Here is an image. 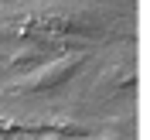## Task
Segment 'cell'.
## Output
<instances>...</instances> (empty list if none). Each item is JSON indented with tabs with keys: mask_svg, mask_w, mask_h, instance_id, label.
Segmentation results:
<instances>
[{
	"mask_svg": "<svg viewBox=\"0 0 150 140\" xmlns=\"http://www.w3.org/2000/svg\"><path fill=\"white\" fill-rule=\"evenodd\" d=\"M0 38H17V31H14L7 21H4V24H0Z\"/></svg>",
	"mask_w": 150,
	"mask_h": 140,
	"instance_id": "cell-4",
	"label": "cell"
},
{
	"mask_svg": "<svg viewBox=\"0 0 150 140\" xmlns=\"http://www.w3.org/2000/svg\"><path fill=\"white\" fill-rule=\"evenodd\" d=\"M85 62H89V51H82V48L58 51L51 62L24 72L21 79H14V82L7 85V92H51V89H58V85H65Z\"/></svg>",
	"mask_w": 150,
	"mask_h": 140,
	"instance_id": "cell-2",
	"label": "cell"
},
{
	"mask_svg": "<svg viewBox=\"0 0 150 140\" xmlns=\"http://www.w3.org/2000/svg\"><path fill=\"white\" fill-rule=\"evenodd\" d=\"M99 140H133V137H99Z\"/></svg>",
	"mask_w": 150,
	"mask_h": 140,
	"instance_id": "cell-5",
	"label": "cell"
},
{
	"mask_svg": "<svg viewBox=\"0 0 150 140\" xmlns=\"http://www.w3.org/2000/svg\"><path fill=\"white\" fill-rule=\"evenodd\" d=\"M0 72H7V68H4V58H0Z\"/></svg>",
	"mask_w": 150,
	"mask_h": 140,
	"instance_id": "cell-6",
	"label": "cell"
},
{
	"mask_svg": "<svg viewBox=\"0 0 150 140\" xmlns=\"http://www.w3.org/2000/svg\"><path fill=\"white\" fill-rule=\"evenodd\" d=\"M17 31V38H34V41H99L109 34L112 28V14L99 7H41L34 14H21L17 21H7Z\"/></svg>",
	"mask_w": 150,
	"mask_h": 140,
	"instance_id": "cell-1",
	"label": "cell"
},
{
	"mask_svg": "<svg viewBox=\"0 0 150 140\" xmlns=\"http://www.w3.org/2000/svg\"><path fill=\"white\" fill-rule=\"evenodd\" d=\"M96 89H99L103 96H130L133 89H137V62H133V58L109 62V65L99 72Z\"/></svg>",
	"mask_w": 150,
	"mask_h": 140,
	"instance_id": "cell-3",
	"label": "cell"
}]
</instances>
